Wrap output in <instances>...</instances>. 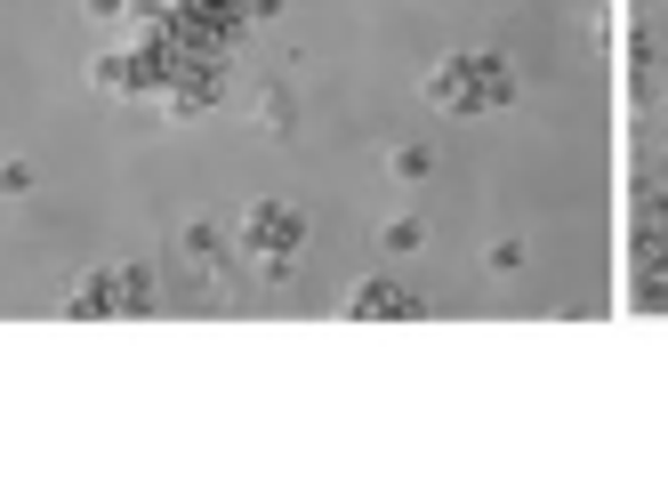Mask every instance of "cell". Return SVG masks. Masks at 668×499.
<instances>
[{
  "mask_svg": "<svg viewBox=\"0 0 668 499\" xmlns=\"http://www.w3.org/2000/svg\"><path fill=\"white\" fill-rule=\"evenodd\" d=\"M347 315H419V298L395 282H362V290H347Z\"/></svg>",
  "mask_w": 668,
  "mask_h": 499,
  "instance_id": "cell-3",
  "label": "cell"
},
{
  "mask_svg": "<svg viewBox=\"0 0 668 499\" xmlns=\"http://www.w3.org/2000/svg\"><path fill=\"white\" fill-rule=\"evenodd\" d=\"M81 9H89L97 24H113V17H121V0H81Z\"/></svg>",
  "mask_w": 668,
  "mask_h": 499,
  "instance_id": "cell-5",
  "label": "cell"
},
{
  "mask_svg": "<svg viewBox=\"0 0 668 499\" xmlns=\"http://www.w3.org/2000/svg\"><path fill=\"white\" fill-rule=\"evenodd\" d=\"M387 250H419V218H395L387 226Z\"/></svg>",
  "mask_w": 668,
  "mask_h": 499,
  "instance_id": "cell-4",
  "label": "cell"
},
{
  "mask_svg": "<svg viewBox=\"0 0 668 499\" xmlns=\"http://www.w3.org/2000/svg\"><path fill=\"white\" fill-rule=\"evenodd\" d=\"M298 234H307V226H298V210H282V202H258L242 218V250L258 258V275H282L290 250H298Z\"/></svg>",
  "mask_w": 668,
  "mask_h": 499,
  "instance_id": "cell-2",
  "label": "cell"
},
{
  "mask_svg": "<svg viewBox=\"0 0 668 499\" xmlns=\"http://www.w3.org/2000/svg\"><path fill=\"white\" fill-rule=\"evenodd\" d=\"M427 97L451 106V113L499 106V97H508V64H499V57H443L436 73H427Z\"/></svg>",
  "mask_w": 668,
  "mask_h": 499,
  "instance_id": "cell-1",
  "label": "cell"
}]
</instances>
